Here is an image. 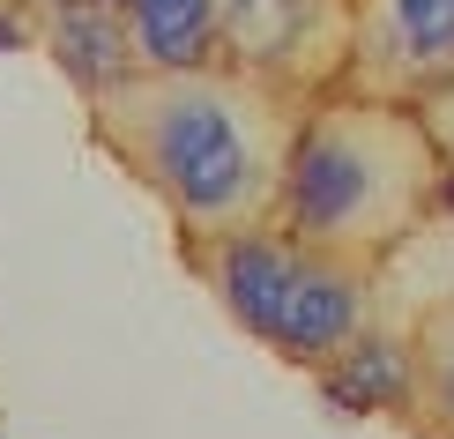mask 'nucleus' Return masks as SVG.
<instances>
[{"instance_id": "obj_1", "label": "nucleus", "mask_w": 454, "mask_h": 439, "mask_svg": "<svg viewBox=\"0 0 454 439\" xmlns=\"http://www.w3.org/2000/svg\"><path fill=\"white\" fill-rule=\"evenodd\" d=\"M82 112L90 142L164 201L179 246L276 223L291 142L306 120L298 98H283L231 60L127 67L120 82L90 90Z\"/></svg>"}, {"instance_id": "obj_2", "label": "nucleus", "mask_w": 454, "mask_h": 439, "mask_svg": "<svg viewBox=\"0 0 454 439\" xmlns=\"http://www.w3.org/2000/svg\"><path fill=\"white\" fill-rule=\"evenodd\" d=\"M454 201V164L418 105L328 90L306 105L276 223L343 261H380Z\"/></svg>"}, {"instance_id": "obj_3", "label": "nucleus", "mask_w": 454, "mask_h": 439, "mask_svg": "<svg viewBox=\"0 0 454 439\" xmlns=\"http://www.w3.org/2000/svg\"><path fill=\"white\" fill-rule=\"evenodd\" d=\"M179 254L194 283L231 313V328L283 357L291 372H328L380 320V291H372L365 261L320 254L283 223H246V231L179 246Z\"/></svg>"}, {"instance_id": "obj_4", "label": "nucleus", "mask_w": 454, "mask_h": 439, "mask_svg": "<svg viewBox=\"0 0 454 439\" xmlns=\"http://www.w3.org/2000/svg\"><path fill=\"white\" fill-rule=\"evenodd\" d=\"M357 0H216V60L313 105L343 82Z\"/></svg>"}, {"instance_id": "obj_5", "label": "nucleus", "mask_w": 454, "mask_h": 439, "mask_svg": "<svg viewBox=\"0 0 454 439\" xmlns=\"http://www.w3.org/2000/svg\"><path fill=\"white\" fill-rule=\"evenodd\" d=\"M335 90L425 112L440 90H454V0H357Z\"/></svg>"}, {"instance_id": "obj_6", "label": "nucleus", "mask_w": 454, "mask_h": 439, "mask_svg": "<svg viewBox=\"0 0 454 439\" xmlns=\"http://www.w3.org/2000/svg\"><path fill=\"white\" fill-rule=\"evenodd\" d=\"M45 52L60 60V74L82 98L105 90V82H120L127 67H142L120 0H45Z\"/></svg>"}, {"instance_id": "obj_7", "label": "nucleus", "mask_w": 454, "mask_h": 439, "mask_svg": "<svg viewBox=\"0 0 454 439\" xmlns=\"http://www.w3.org/2000/svg\"><path fill=\"white\" fill-rule=\"evenodd\" d=\"M313 388H320V403L335 417H387V425H403V403H410V342H403V328L372 320L328 372H313Z\"/></svg>"}, {"instance_id": "obj_8", "label": "nucleus", "mask_w": 454, "mask_h": 439, "mask_svg": "<svg viewBox=\"0 0 454 439\" xmlns=\"http://www.w3.org/2000/svg\"><path fill=\"white\" fill-rule=\"evenodd\" d=\"M372 291H380V320L387 328H403V320L425 313V305H454V201L372 269Z\"/></svg>"}, {"instance_id": "obj_9", "label": "nucleus", "mask_w": 454, "mask_h": 439, "mask_svg": "<svg viewBox=\"0 0 454 439\" xmlns=\"http://www.w3.org/2000/svg\"><path fill=\"white\" fill-rule=\"evenodd\" d=\"M410 342V403L403 432L410 439H454V305H425L403 320Z\"/></svg>"}, {"instance_id": "obj_10", "label": "nucleus", "mask_w": 454, "mask_h": 439, "mask_svg": "<svg viewBox=\"0 0 454 439\" xmlns=\"http://www.w3.org/2000/svg\"><path fill=\"white\" fill-rule=\"evenodd\" d=\"M142 67H194L216 60V0H120Z\"/></svg>"}, {"instance_id": "obj_11", "label": "nucleus", "mask_w": 454, "mask_h": 439, "mask_svg": "<svg viewBox=\"0 0 454 439\" xmlns=\"http://www.w3.org/2000/svg\"><path fill=\"white\" fill-rule=\"evenodd\" d=\"M425 127L440 135V149H447V164H454V90H440V98L425 105Z\"/></svg>"}, {"instance_id": "obj_12", "label": "nucleus", "mask_w": 454, "mask_h": 439, "mask_svg": "<svg viewBox=\"0 0 454 439\" xmlns=\"http://www.w3.org/2000/svg\"><path fill=\"white\" fill-rule=\"evenodd\" d=\"M15 45H30V23L23 15H0V52H15Z\"/></svg>"}]
</instances>
